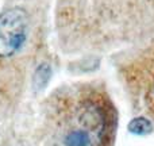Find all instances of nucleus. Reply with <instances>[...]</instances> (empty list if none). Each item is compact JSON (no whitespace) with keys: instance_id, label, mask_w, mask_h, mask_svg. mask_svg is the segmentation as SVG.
Wrapping results in <instances>:
<instances>
[{"instance_id":"39448f33","label":"nucleus","mask_w":154,"mask_h":146,"mask_svg":"<svg viewBox=\"0 0 154 146\" xmlns=\"http://www.w3.org/2000/svg\"><path fill=\"white\" fill-rule=\"evenodd\" d=\"M145 104L149 115L154 118V74L147 81V87L145 89Z\"/></svg>"},{"instance_id":"7ed1b4c3","label":"nucleus","mask_w":154,"mask_h":146,"mask_svg":"<svg viewBox=\"0 0 154 146\" xmlns=\"http://www.w3.org/2000/svg\"><path fill=\"white\" fill-rule=\"evenodd\" d=\"M128 130L130 133L137 134V135H146L153 131V125L149 119L143 116L134 118L130 123H128Z\"/></svg>"},{"instance_id":"20e7f679","label":"nucleus","mask_w":154,"mask_h":146,"mask_svg":"<svg viewBox=\"0 0 154 146\" xmlns=\"http://www.w3.org/2000/svg\"><path fill=\"white\" fill-rule=\"evenodd\" d=\"M50 67L48 64H42L41 67H38L37 72L34 74V88L35 89H42L46 84H48L49 79H50Z\"/></svg>"},{"instance_id":"f257e3e1","label":"nucleus","mask_w":154,"mask_h":146,"mask_svg":"<svg viewBox=\"0 0 154 146\" xmlns=\"http://www.w3.org/2000/svg\"><path fill=\"white\" fill-rule=\"evenodd\" d=\"M116 108L103 88L73 84L46 100L37 146H114Z\"/></svg>"},{"instance_id":"f03ea898","label":"nucleus","mask_w":154,"mask_h":146,"mask_svg":"<svg viewBox=\"0 0 154 146\" xmlns=\"http://www.w3.org/2000/svg\"><path fill=\"white\" fill-rule=\"evenodd\" d=\"M27 15L20 7L0 14V58L12 57L22 49L27 37Z\"/></svg>"}]
</instances>
